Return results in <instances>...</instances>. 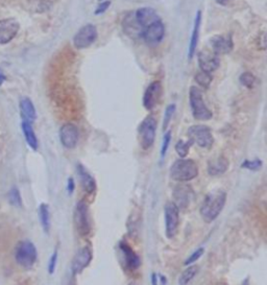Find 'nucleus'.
Here are the masks:
<instances>
[{
	"instance_id": "c85d7f7f",
	"label": "nucleus",
	"mask_w": 267,
	"mask_h": 285,
	"mask_svg": "<svg viewBox=\"0 0 267 285\" xmlns=\"http://www.w3.org/2000/svg\"><path fill=\"white\" fill-rule=\"evenodd\" d=\"M239 80L240 83L248 88V89H253V88L256 86V83H257V79L255 77V76L253 75V73L250 72H244L242 73V75L240 76L239 77Z\"/></svg>"
},
{
	"instance_id": "5701e85b",
	"label": "nucleus",
	"mask_w": 267,
	"mask_h": 285,
	"mask_svg": "<svg viewBox=\"0 0 267 285\" xmlns=\"http://www.w3.org/2000/svg\"><path fill=\"white\" fill-rule=\"evenodd\" d=\"M229 167V161L225 157H217L211 160L208 164V173L212 177H217V175L224 174Z\"/></svg>"
},
{
	"instance_id": "f3484780",
	"label": "nucleus",
	"mask_w": 267,
	"mask_h": 285,
	"mask_svg": "<svg viewBox=\"0 0 267 285\" xmlns=\"http://www.w3.org/2000/svg\"><path fill=\"white\" fill-rule=\"evenodd\" d=\"M135 18L138 23L144 28L152 25L157 21H160V16L152 7H141L135 13Z\"/></svg>"
},
{
	"instance_id": "393cba45",
	"label": "nucleus",
	"mask_w": 267,
	"mask_h": 285,
	"mask_svg": "<svg viewBox=\"0 0 267 285\" xmlns=\"http://www.w3.org/2000/svg\"><path fill=\"white\" fill-rule=\"evenodd\" d=\"M200 22H202V13L199 11L196 14L195 22H194V27L193 32H192L191 40H190V45H189V58H192L194 56L195 49L197 47V42H198V35H199V28H200Z\"/></svg>"
},
{
	"instance_id": "a878e982",
	"label": "nucleus",
	"mask_w": 267,
	"mask_h": 285,
	"mask_svg": "<svg viewBox=\"0 0 267 285\" xmlns=\"http://www.w3.org/2000/svg\"><path fill=\"white\" fill-rule=\"evenodd\" d=\"M39 218H40V223L44 232L48 233L50 229V212H49V206L45 203L40 205Z\"/></svg>"
},
{
	"instance_id": "f03ea898",
	"label": "nucleus",
	"mask_w": 267,
	"mask_h": 285,
	"mask_svg": "<svg viewBox=\"0 0 267 285\" xmlns=\"http://www.w3.org/2000/svg\"><path fill=\"white\" fill-rule=\"evenodd\" d=\"M198 175V166L193 160L179 159L170 167V178L176 182H188Z\"/></svg>"
},
{
	"instance_id": "39448f33",
	"label": "nucleus",
	"mask_w": 267,
	"mask_h": 285,
	"mask_svg": "<svg viewBox=\"0 0 267 285\" xmlns=\"http://www.w3.org/2000/svg\"><path fill=\"white\" fill-rule=\"evenodd\" d=\"M189 98L192 114L196 120L206 121L212 118V112L207 108L203 98V93L197 87L190 88Z\"/></svg>"
},
{
	"instance_id": "9b49d317",
	"label": "nucleus",
	"mask_w": 267,
	"mask_h": 285,
	"mask_svg": "<svg viewBox=\"0 0 267 285\" xmlns=\"http://www.w3.org/2000/svg\"><path fill=\"white\" fill-rule=\"evenodd\" d=\"M165 36V27L164 24L162 23V21H157L153 23L152 25L147 26L144 28L142 34V39L148 45L154 46L163 40Z\"/></svg>"
},
{
	"instance_id": "bb28decb",
	"label": "nucleus",
	"mask_w": 267,
	"mask_h": 285,
	"mask_svg": "<svg viewBox=\"0 0 267 285\" xmlns=\"http://www.w3.org/2000/svg\"><path fill=\"white\" fill-rule=\"evenodd\" d=\"M198 273V266L191 265L188 266V267L184 270V272L181 274L180 279H179V284L180 285H188L192 280L194 279V277Z\"/></svg>"
},
{
	"instance_id": "ea45409f",
	"label": "nucleus",
	"mask_w": 267,
	"mask_h": 285,
	"mask_svg": "<svg viewBox=\"0 0 267 285\" xmlns=\"http://www.w3.org/2000/svg\"><path fill=\"white\" fill-rule=\"evenodd\" d=\"M4 80H5V76L3 75L1 70H0V85H2Z\"/></svg>"
},
{
	"instance_id": "f257e3e1",
	"label": "nucleus",
	"mask_w": 267,
	"mask_h": 285,
	"mask_svg": "<svg viewBox=\"0 0 267 285\" xmlns=\"http://www.w3.org/2000/svg\"><path fill=\"white\" fill-rule=\"evenodd\" d=\"M227 203V192L221 189H215L209 192L202 204L199 213L206 223H212L218 217Z\"/></svg>"
},
{
	"instance_id": "4468645a",
	"label": "nucleus",
	"mask_w": 267,
	"mask_h": 285,
	"mask_svg": "<svg viewBox=\"0 0 267 285\" xmlns=\"http://www.w3.org/2000/svg\"><path fill=\"white\" fill-rule=\"evenodd\" d=\"M79 139L77 128L72 123H65L60 129V140L64 148L72 150L76 146Z\"/></svg>"
},
{
	"instance_id": "ddd939ff",
	"label": "nucleus",
	"mask_w": 267,
	"mask_h": 285,
	"mask_svg": "<svg viewBox=\"0 0 267 285\" xmlns=\"http://www.w3.org/2000/svg\"><path fill=\"white\" fill-rule=\"evenodd\" d=\"M20 29L18 21L13 18L0 20V44L3 45L11 42L17 36Z\"/></svg>"
},
{
	"instance_id": "a211bd4d",
	"label": "nucleus",
	"mask_w": 267,
	"mask_h": 285,
	"mask_svg": "<svg viewBox=\"0 0 267 285\" xmlns=\"http://www.w3.org/2000/svg\"><path fill=\"white\" fill-rule=\"evenodd\" d=\"M211 47L215 55H226L233 48V42L231 37L215 36L211 39Z\"/></svg>"
},
{
	"instance_id": "c9c22d12",
	"label": "nucleus",
	"mask_w": 267,
	"mask_h": 285,
	"mask_svg": "<svg viewBox=\"0 0 267 285\" xmlns=\"http://www.w3.org/2000/svg\"><path fill=\"white\" fill-rule=\"evenodd\" d=\"M57 250H56L53 255H51V257L49 259V263H48V273L50 275H53L56 270L57 267Z\"/></svg>"
},
{
	"instance_id": "7c9ffc66",
	"label": "nucleus",
	"mask_w": 267,
	"mask_h": 285,
	"mask_svg": "<svg viewBox=\"0 0 267 285\" xmlns=\"http://www.w3.org/2000/svg\"><path fill=\"white\" fill-rule=\"evenodd\" d=\"M194 78H195V82H197V84L200 85V87L205 88V89L209 88L212 82V76L210 75V73H207L204 71L198 72Z\"/></svg>"
},
{
	"instance_id": "6ab92c4d",
	"label": "nucleus",
	"mask_w": 267,
	"mask_h": 285,
	"mask_svg": "<svg viewBox=\"0 0 267 285\" xmlns=\"http://www.w3.org/2000/svg\"><path fill=\"white\" fill-rule=\"evenodd\" d=\"M76 168L81 188H83L84 191L88 194L93 193L96 190V182L93 178V175L86 170V167L84 165L78 164Z\"/></svg>"
},
{
	"instance_id": "79ce46f5",
	"label": "nucleus",
	"mask_w": 267,
	"mask_h": 285,
	"mask_svg": "<svg viewBox=\"0 0 267 285\" xmlns=\"http://www.w3.org/2000/svg\"><path fill=\"white\" fill-rule=\"evenodd\" d=\"M130 285H134V284H130Z\"/></svg>"
},
{
	"instance_id": "e433bc0d",
	"label": "nucleus",
	"mask_w": 267,
	"mask_h": 285,
	"mask_svg": "<svg viewBox=\"0 0 267 285\" xmlns=\"http://www.w3.org/2000/svg\"><path fill=\"white\" fill-rule=\"evenodd\" d=\"M74 190H76V182H74L73 178H69L67 181V192L69 193V195H72Z\"/></svg>"
},
{
	"instance_id": "20e7f679",
	"label": "nucleus",
	"mask_w": 267,
	"mask_h": 285,
	"mask_svg": "<svg viewBox=\"0 0 267 285\" xmlns=\"http://www.w3.org/2000/svg\"><path fill=\"white\" fill-rule=\"evenodd\" d=\"M74 225L81 237L88 236L92 230L90 210L85 201H79L74 210Z\"/></svg>"
},
{
	"instance_id": "4be33fe9",
	"label": "nucleus",
	"mask_w": 267,
	"mask_h": 285,
	"mask_svg": "<svg viewBox=\"0 0 267 285\" xmlns=\"http://www.w3.org/2000/svg\"><path fill=\"white\" fill-rule=\"evenodd\" d=\"M20 113L22 120L33 123L37 118V112L31 98L23 97L20 100Z\"/></svg>"
},
{
	"instance_id": "2eb2a0df",
	"label": "nucleus",
	"mask_w": 267,
	"mask_h": 285,
	"mask_svg": "<svg viewBox=\"0 0 267 285\" xmlns=\"http://www.w3.org/2000/svg\"><path fill=\"white\" fill-rule=\"evenodd\" d=\"M218 56L215 55L213 51H208V50H202L198 54V64L202 71L211 73L216 70L219 66V60Z\"/></svg>"
},
{
	"instance_id": "58836bf2",
	"label": "nucleus",
	"mask_w": 267,
	"mask_h": 285,
	"mask_svg": "<svg viewBox=\"0 0 267 285\" xmlns=\"http://www.w3.org/2000/svg\"><path fill=\"white\" fill-rule=\"evenodd\" d=\"M159 282V276L157 274H153L152 275V283L153 285H158Z\"/></svg>"
},
{
	"instance_id": "6e6552de",
	"label": "nucleus",
	"mask_w": 267,
	"mask_h": 285,
	"mask_svg": "<svg viewBox=\"0 0 267 285\" xmlns=\"http://www.w3.org/2000/svg\"><path fill=\"white\" fill-rule=\"evenodd\" d=\"M165 233L168 238H173L180 224V210L172 202H168L164 207Z\"/></svg>"
},
{
	"instance_id": "dca6fc26",
	"label": "nucleus",
	"mask_w": 267,
	"mask_h": 285,
	"mask_svg": "<svg viewBox=\"0 0 267 285\" xmlns=\"http://www.w3.org/2000/svg\"><path fill=\"white\" fill-rule=\"evenodd\" d=\"M162 92V86L160 82H153L150 86L147 87V89L144 93L143 96V105L146 110H152L158 104V101L161 96Z\"/></svg>"
},
{
	"instance_id": "2f4dec72",
	"label": "nucleus",
	"mask_w": 267,
	"mask_h": 285,
	"mask_svg": "<svg viewBox=\"0 0 267 285\" xmlns=\"http://www.w3.org/2000/svg\"><path fill=\"white\" fill-rule=\"evenodd\" d=\"M263 165V162L261 160L256 159V160H246L242 163L241 167L246 168V170L251 171H257L259 170H261V167Z\"/></svg>"
},
{
	"instance_id": "a19ab883",
	"label": "nucleus",
	"mask_w": 267,
	"mask_h": 285,
	"mask_svg": "<svg viewBox=\"0 0 267 285\" xmlns=\"http://www.w3.org/2000/svg\"><path fill=\"white\" fill-rule=\"evenodd\" d=\"M216 1L219 3V4H222V5H226L229 0H216Z\"/></svg>"
},
{
	"instance_id": "0eeeda50",
	"label": "nucleus",
	"mask_w": 267,
	"mask_h": 285,
	"mask_svg": "<svg viewBox=\"0 0 267 285\" xmlns=\"http://www.w3.org/2000/svg\"><path fill=\"white\" fill-rule=\"evenodd\" d=\"M188 137L192 143L197 144L199 148L210 149L214 143V137L211 130L203 126V124H196L188 129Z\"/></svg>"
},
{
	"instance_id": "7ed1b4c3",
	"label": "nucleus",
	"mask_w": 267,
	"mask_h": 285,
	"mask_svg": "<svg viewBox=\"0 0 267 285\" xmlns=\"http://www.w3.org/2000/svg\"><path fill=\"white\" fill-rule=\"evenodd\" d=\"M15 260L17 265L25 269L32 268L38 259V251L36 246L29 240H22L15 248Z\"/></svg>"
},
{
	"instance_id": "412c9836",
	"label": "nucleus",
	"mask_w": 267,
	"mask_h": 285,
	"mask_svg": "<svg viewBox=\"0 0 267 285\" xmlns=\"http://www.w3.org/2000/svg\"><path fill=\"white\" fill-rule=\"evenodd\" d=\"M119 247L128 267L131 269L139 268L141 266V260L139 256L133 251V248L125 243H120Z\"/></svg>"
},
{
	"instance_id": "cd10ccee",
	"label": "nucleus",
	"mask_w": 267,
	"mask_h": 285,
	"mask_svg": "<svg viewBox=\"0 0 267 285\" xmlns=\"http://www.w3.org/2000/svg\"><path fill=\"white\" fill-rule=\"evenodd\" d=\"M7 199H9L10 204L14 207H22V197L19 189L17 187H13L9 193H7Z\"/></svg>"
},
{
	"instance_id": "9d476101",
	"label": "nucleus",
	"mask_w": 267,
	"mask_h": 285,
	"mask_svg": "<svg viewBox=\"0 0 267 285\" xmlns=\"http://www.w3.org/2000/svg\"><path fill=\"white\" fill-rule=\"evenodd\" d=\"M194 197L193 190L188 185H177L172 191L173 204L179 210H186Z\"/></svg>"
},
{
	"instance_id": "473e14b6",
	"label": "nucleus",
	"mask_w": 267,
	"mask_h": 285,
	"mask_svg": "<svg viewBox=\"0 0 267 285\" xmlns=\"http://www.w3.org/2000/svg\"><path fill=\"white\" fill-rule=\"evenodd\" d=\"M174 112H175V105L172 104L166 108L165 113H164V119H163V130L167 129L168 124H169L170 120H172Z\"/></svg>"
},
{
	"instance_id": "f704fd0d",
	"label": "nucleus",
	"mask_w": 267,
	"mask_h": 285,
	"mask_svg": "<svg viewBox=\"0 0 267 285\" xmlns=\"http://www.w3.org/2000/svg\"><path fill=\"white\" fill-rule=\"evenodd\" d=\"M170 141H172V132H167V133L165 134L164 138H163V143H162V148H161V157L164 158L166 152L168 151V148H169V144H170Z\"/></svg>"
},
{
	"instance_id": "c756f323",
	"label": "nucleus",
	"mask_w": 267,
	"mask_h": 285,
	"mask_svg": "<svg viewBox=\"0 0 267 285\" xmlns=\"http://www.w3.org/2000/svg\"><path fill=\"white\" fill-rule=\"evenodd\" d=\"M193 144L190 140L189 141H184V140H179L177 143L175 144V151L181 158H186L187 155L189 153L190 151V146Z\"/></svg>"
},
{
	"instance_id": "aec40b11",
	"label": "nucleus",
	"mask_w": 267,
	"mask_h": 285,
	"mask_svg": "<svg viewBox=\"0 0 267 285\" xmlns=\"http://www.w3.org/2000/svg\"><path fill=\"white\" fill-rule=\"evenodd\" d=\"M123 27H124V32L127 33L130 37H132L133 39L142 38V34L144 29L138 23V21L135 18V14H134V16L130 15V16H127L124 18Z\"/></svg>"
},
{
	"instance_id": "1a4fd4ad",
	"label": "nucleus",
	"mask_w": 267,
	"mask_h": 285,
	"mask_svg": "<svg viewBox=\"0 0 267 285\" xmlns=\"http://www.w3.org/2000/svg\"><path fill=\"white\" fill-rule=\"evenodd\" d=\"M97 39V28L93 24H86L76 33L73 38V45L77 49L87 48Z\"/></svg>"
},
{
	"instance_id": "423d86ee",
	"label": "nucleus",
	"mask_w": 267,
	"mask_h": 285,
	"mask_svg": "<svg viewBox=\"0 0 267 285\" xmlns=\"http://www.w3.org/2000/svg\"><path fill=\"white\" fill-rule=\"evenodd\" d=\"M157 133V120L153 116H148L141 122L139 127V140L143 150H150L155 140Z\"/></svg>"
},
{
	"instance_id": "f8f14e48",
	"label": "nucleus",
	"mask_w": 267,
	"mask_h": 285,
	"mask_svg": "<svg viewBox=\"0 0 267 285\" xmlns=\"http://www.w3.org/2000/svg\"><path fill=\"white\" fill-rule=\"evenodd\" d=\"M93 259V254L91 248L89 247H84L79 248L77 253L74 255L71 263V269L74 275L83 273V270L90 265Z\"/></svg>"
},
{
	"instance_id": "72a5a7b5",
	"label": "nucleus",
	"mask_w": 267,
	"mask_h": 285,
	"mask_svg": "<svg viewBox=\"0 0 267 285\" xmlns=\"http://www.w3.org/2000/svg\"><path fill=\"white\" fill-rule=\"evenodd\" d=\"M204 252H205V248H204V247H199V248H197V250H196L195 252L192 253V254L189 256V257L186 259V261L184 262V265H185V266H191V265H193L194 262H196L200 257H202L203 254H204Z\"/></svg>"
},
{
	"instance_id": "b1692460",
	"label": "nucleus",
	"mask_w": 267,
	"mask_h": 285,
	"mask_svg": "<svg viewBox=\"0 0 267 285\" xmlns=\"http://www.w3.org/2000/svg\"><path fill=\"white\" fill-rule=\"evenodd\" d=\"M21 128H22V132H23V135H24V138L26 140V143L28 144L29 148H31L34 151L38 150V148H39L38 138H37V136L35 134V131H34L32 123L22 120Z\"/></svg>"
},
{
	"instance_id": "4c0bfd02",
	"label": "nucleus",
	"mask_w": 267,
	"mask_h": 285,
	"mask_svg": "<svg viewBox=\"0 0 267 285\" xmlns=\"http://www.w3.org/2000/svg\"><path fill=\"white\" fill-rule=\"evenodd\" d=\"M109 6H110V1H105V2L100 3V4L98 5V7H97V10L95 11V14H96V15H99V14L105 13V12L109 9Z\"/></svg>"
}]
</instances>
